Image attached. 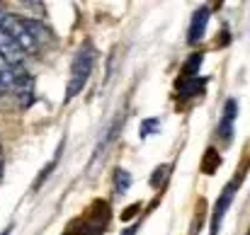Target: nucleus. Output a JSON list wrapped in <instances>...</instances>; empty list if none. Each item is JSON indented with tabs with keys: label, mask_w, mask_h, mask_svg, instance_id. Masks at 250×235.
Here are the masks:
<instances>
[{
	"label": "nucleus",
	"mask_w": 250,
	"mask_h": 235,
	"mask_svg": "<svg viewBox=\"0 0 250 235\" xmlns=\"http://www.w3.org/2000/svg\"><path fill=\"white\" fill-rule=\"evenodd\" d=\"M112 221V211H109V204L97 199L92 201L87 209H85L81 216H76L68 226L63 235H104L107 226Z\"/></svg>",
	"instance_id": "obj_1"
},
{
	"label": "nucleus",
	"mask_w": 250,
	"mask_h": 235,
	"mask_svg": "<svg viewBox=\"0 0 250 235\" xmlns=\"http://www.w3.org/2000/svg\"><path fill=\"white\" fill-rule=\"evenodd\" d=\"M161 129V119L158 117H153V119H146L144 124H141V138H148L151 134H156Z\"/></svg>",
	"instance_id": "obj_9"
},
{
	"label": "nucleus",
	"mask_w": 250,
	"mask_h": 235,
	"mask_svg": "<svg viewBox=\"0 0 250 235\" xmlns=\"http://www.w3.org/2000/svg\"><path fill=\"white\" fill-rule=\"evenodd\" d=\"M236 117H238V104L236 99H226L224 104V114H221V121H219V138L231 143L233 141V124H236Z\"/></svg>",
	"instance_id": "obj_4"
},
{
	"label": "nucleus",
	"mask_w": 250,
	"mask_h": 235,
	"mask_svg": "<svg viewBox=\"0 0 250 235\" xmlns=\"http://www.w3.org/2000/svg\"><path fill=\"white\" fill-rule=\"evenodd\" d=\"M17 76H20V68L10 66V63L0 56V87H2V90H15Z\"/></svg>",
	"instance_id": "obj_7"
},
{
	"label": "nucleus",
	"mask_w": 250,
	"mask_h": 235,
	"mask_svg": "<svg viewBox=\"0 0 250 235\" xmlns=\"http://www.w3.org/2000/svg\"><path fill=\"white\" fill-rule=\"evenodd\" d=\"M0 56H2L10 66H15V68L24 61V51L20 49V44H17L2 27H0Z\"/></svg>",
	"instance_id": "obj_6"
},
{
	"label": "nucleus",
	"mask_w": 250,
	"mask_h": 235,
	"mask_svg": "<svg viewBox=\"0 0 250 235\" xmlns=\"http://www.w3.org/2000/svg\"><path fill=\"white\" fill-rule=\"evenodd\" d=\"M139 226H141V223H131L129 228H124V233H122V235H136V233H139Z\"/></svg>",
	"instance_id": "obj_10"
},
{
	"label": "nucleus",
	"mask_w": 250,
	"mask_h": 235,
	"mask_svg": "<svg viewBox=\"0 0 250 235\" xmlns=\"http://www.w3.org/2000/svg\"><path fill=\"white\" fill-rule=\"evenodd\" d=\"M112 179H114V194H117V196H124V194L129 192L131 182H134L131 172H126L124 167H117L114 175H112Z\"/></svg>",
	"instance_id": "obj_8"
},
{
	"label": "nucleus",
	"mask_w": 250,
	"mask_h": 235,
	"mask_svg": "<svg viewBox=\"0 0 250 235\" xmlns=\"http://www.w3.org/2000/svg\"><path fill=\"white\" fill-rule=\"evenodd\" d=\"M92 68H95V46L90 41H85L76 51L73 63H71V78H68V85H66V102H71L73 97H78L83 92V87L90 80Z\"/></svg>",
	"instance_id": "obj_2"
},
{
	"label": "nucleus",
	"mask_w": 250,
	"mask_h": 235,
	"mask_svg": "<svg viewBox=\"0 0 250 235\" xmlns=\"http://www.w3.org/2000/svg\"><path fill=\"white\" fill-rule=\"evenodd\" d=\"M209 17H211V10L209 7H199L194 15H192V22H189V32H187V41L189 44H199L207 34V27H209Z\"/></svg>",
	"instance_id": "obj_5"
},
{
	"label": "nucleus",
	"mask_w": 250,
	"mask_h": 235,
	"mask_svg": "<svg viewBox=\"0 0 250 235\" xmlns=\"http://www.w3.org/2000/svg\"><path fill=\"white\" fill-rule=\"evenodd\" d=\"M238 184H241V177H233V179L224 187L221 196L216 199V204H214V216H211V235H219V231H221V221H224L229 206L233 204V196H236V192H238Z\"/></svg>",
	"instance_id": "obj_3"
}]
</instances>
